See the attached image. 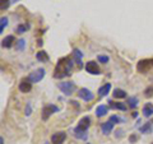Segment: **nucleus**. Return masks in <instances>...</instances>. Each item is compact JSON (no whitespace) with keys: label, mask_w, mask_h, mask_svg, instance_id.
<instances>
[{"label":"nucleus","mask_w":153,"mask_h":144,"mask_svg":"<svg viewBox=\"0 0 153 144\" xmlns=\"http://www.w3.org/2000/svg\"><path fill=\"white\" fill-rule=\"evenodd\" d=\"M9 4H10V0H1V1H0V9H1V10L8 9Z\"/></svg>","instance_id":"obj_26"},{"label":"nucleus","mask_w":153,"mask_h":144,"mask_svg":"<svg viewBox=\"0 0 153 144\" xmlns=\"http://www.w3.org/2000/svg\"><path fill=\"white\" fill-rule=\"evenodd\" d=\"M87 144H91V143H87Z\"/></svg>","instance_id":"obj_34"},{"label":"nucleus","mask_w":153,"mask_h":144,"mask_svg":"<svg viewBox=\"0 0 153 144\" xmlns=\"http://www.w3.org/2000/svg\"><path fill=\"white\" fill-rule=\"evenodd\" d=\"M114 97L115 98H125L126 97V92L124 89H119V88H116L114 91Z\"/></svg>","instance_id":"obj_18"},{"label":"nucleus","mask_w":153,"mask_h":144,"mask_svg":"<svg viewBox=\"0 0 153 144\" xmlns=\"http://www.w3.org/2000/svg\"><path fill=\"white\" fill-rule=\"evenodd\" d=\"M57 87H59V89H60L65 96L73 94L74 91H75V84L73 83V82H63V83H59V84H57Z\"/></svg>","instance_id":"obj_2"},{"label":"nucleus","mask_w":153,"mask_h":144,"mask_svg":"<svg viewBox=\"0 0 153 144\" xmlns=\"http://www.w3.org/2000/svg\"><path fill=\"white\" fill-rule=\"evenodd\" d=\"M8 26V18L7 17H1L0 19V33L4 32V28Z\"/></svg>","instance_id":"obj_23"},{"label":"nucleus","mask_w":153,"mask_h":144,"mask_svg":"<svg viewBox=\"0 0 153 144\" xmlns=\"http://www.w3.org/2000/svg\"><path fill=\"white\" fill-rule=\"evenodd\" d=\"M97 60L100 61V63H102V64H106V63H108L110 57L108 56H105V55H98L97 56Z\"/></svg>","instance_id":"obj_25"},{"label":"nucleus","mask_w":153,"mask_h":144,"mask_svg":"<svg viewBox=\"0 0 153 144\" xmlns=\"http://www.w3.org/2000/svg\"><path fill=\"white\" fill-rule=\"evenodd\" d=\"M57 111H59V107H56L55 105H51V103L46 105V106L42 108V120H44V121H46V120L49 119L52 114H55V112H57Z\"/></svg>","instance_id":"obj_4"},{"label":"nucleus","mask_w":153,"mask_h":144,"mask_svg":"<svg viewBox=\"0 0 153 144\" xmlns=\"http://www.w3.org/2000/svg\"><path fill=\"white\" fill-rule=\"evenodd\" d=\"M91 125V119L88 116H84L79 120V122H78V125H76V128L80 129V130H84V131H87V129L89 128Z\"/></svg>","instance_id":"obj_10"},{"label":"nucleus","mask_w":153,"mask_h":144,"mask_svg":"<svg viewBox=\"0 0 153 144\" xmlns=\"http://www.w3.org/2000/svg\"><path fill=\"white\" fill-rule=\"evenodd\" d=\"M66 139V134L64 131H57L51 137V143L52 144H63Z\"/></svg>","instance_id":"obj_9"},{"label":"nucleus","mask_w":153,"mask_h":144,"mask_svg":"<svg viewBox=\"0 0 153 144\" xmlns=\"http://www.w3.org/2000/svg\"><path fill=\"white\" fill-rule=\"evenodd\" d=\"M135 140H137V137H135V135H131V137H130V142H131V143H134Z\"/></svg>","instance_id":"obj_31"},{"label":"nucleus","mask_w":153,"mask_h":144,"mask_svg":"<svg viewBox=\"0 0 153 144\" xmlns=\"http://www.w3.org/2000/svg\"><path fill=\"white\" fill-rule=\"evenodd\" d=\"M0 144H4V138H0Z\"/></svg>","instance_id":"obj_32"},{"label":"nucleus","mask_w":153,"mask_h":144,"mask_svg":"<svg viewBox=\"0 0 153 144\" xmlns=\"http://www.w3.org/2000/svg\"><path fill=\"white\" fill-rule=\"evenodd\" d=\"M110 103H111V107L112 108L120 110V111H125V110H126V105H124L121 102H112V101H110Z\"/></svg>","instance_id":"obj_17"},{"label":"nucleus","mask_w":153,"mask_h":144,"mask_svg":"<svg viewBox=\"0 0 153 144\" xmlns=\"http://www.w3.org/2000/svg\"><path fill=\"white\" fill-rule=\"evenodd\" d=\"M106 114H107V107L105 106V105H101V106H98L97 108H96V115H97L98 117H102Z\"/></svg>","instance_id":"obj_16"},{"label":"nucleus","mask_w":153,"mask_h":144,"mask_svg":"<svg viewBox=\"0 0 153 144\" xmlns=\"http://www.w3.org/2000/svg\"><path fill=\"white\" fill-rule=\"evenodd\" d=\"M144 96H146V97H153V85L148 87V88L144 91Z\"/></svg>","instance_id":"obj_27"},{"label":"nucleus","mask_w":153,"mask_h":144,"mask_svg":"<svg viewBox=\"0 0 153 144\" xmlns=\"http://www.w3.org/2000/svg\"><path fill=\"white\" fill-rule=\"evenodd\" d=\"M31 112H32V108H31V103L28 102V103H27V107H26V116H30V115H31Z\"/></svg>","instance_id":"obj_28"},{"label":"nucleus","mask_w":153,"mask_h":144,"mask_svg":"<svg viewBox=\"0 0 153 144\" xmlns=\"http://www.w3.org/2000/svg\"><path fill=\"white\" fill-rule=\"evenodd\" d=\"M74 137H75V138H78V139H82V140H85L88 135H87V131L80 130V129L75 128V129H74Z\"/></svg>","instance_id":"obj_15"},{"label":"nucleus","mask_w":153,"mask_h":144,"mask_svg":"<svg viewBox=\"0 0 153 144\" xmlns=\"http://www.w3.org/2000/svg\"><path fill=\"white\" fill-rule=\"evenodd\" d=\"M44 76H45V69L44 68H40V69L35 70L33 73H31L28 78H30V80L32 82V83H38V82L42 80Z\"/></svg>","instance_id":"obj_5"},{"label":"nucleus","mask_w":153,"mask_h":144,"mask_svg":"<svg viewBox=\"0 0 153 144\" xmlns=\"http://www.w3.org/2000/svg\"><path fill=\"white\" fill-rule=\"evenodd\" d=\"M153 68V60L152 59H143V60H140L139 63L137 64V70L139 71V73H142V74H144V73H147L148 70H151Z\"/></svg>","instance_id":"obj_3"},{"label":"nucleus","mask_w":153,"mask_h":144,"mask_svg":"<svg viewBox=\"0 0 153 144\" xmlns=\"http://www.w3.org/2000/svg\"><path fill=\"white\" fill-rule=\"evenodd\" d=\"M142 114L144 115L146 117H151L152 115H153V105L152 103H146L144 106H143Z\"/></svg>","instance_id":"obj_11"},{"label":"nucleus","mask_w":153,"mask_h":144,"mask_svg":"<svg viewBox=\"0 0 153 144\" xmlns=\"http://www.w3.org/2000/svg\"><path fill=\"white\" fill-rule=\"evenodd\" d=\"M110 89H111V83L103 84L102 87H100V89H98V94L101 96V97H103V96H107V93L110 92Z\"/></svg>","instance_id":"obj_14"},{"label":"nucleus","mask_w":153,"mask_h":144,"mask_svg":"<svg viewBox=\"0 0 153 144\" xmlns=\"http://www.w3.org/2000/svg\"><path fill=\"white\" fill-rule=\"evenodd\" d=\"M110 121H111V122H120L121 121V119L120 117H119V116H111V117H110Z\"/></svg>","instance_id":"obj_29"},{"label":"nucleus","mask_w":153,"mask_h":144,"mask_svg":"<svg viewBox=\"0 0 153 144\" xmlns=\"http://www.w3.org/2000/svg\"><path fill=\"white\" fill-rule=\"evenodd\" d=\"M73 54H74L75 57H78V59H82V56H83V55H82V52H80L79 50H76V49L73 51Z\"/></svg>","instance_id":"obj_30"},{"label":"nucleus","mask_w":153,"mask_h":144,"mask_svg":"<svg viewBox=\"0 0 153 144\" xmlns=\"http://www.w3.org/2000/svg\"><path fill=\"white\" fill-rule=\"evenodd\" d=\"M138 98L137 97H129L128 98V106L130 107V108H135L137 106H138Z\"/></svg>","instance_id":"obj_21"},{"label":"nucleus","mask_w":153,"mask_h":144,"mask_svg":"<svg viewBox=\"0 0 153 144\" xmlns=\"http://www.w3.org/2000/svg\"><path fill=\"white\" fill-rule=\"evenodd\" d=\"M112 129H114V122H111V121L103 122L102 125H101V130H102V133L105 134V135H107V134L111 133Z\"/></svg>","instance_id":"obj_12"},{"label":"nucleus","mask_w":153,"mask_h":144,"mask_svg":"<svg viewBox=\"0 0 153 144\" xmlns=\"http://www.w3.org/2000/svg\"><path fill=\"white\" fill-rule=\"evenodd\" d=\"M28 28H30V26L28 24H19L17 27V33H19V35H22V33H25Z\"/></svg>","instance_id":"obj_24"},{"label":"nucleus","mask_w":153,"mask_h":144,"mask_svg":"<svg viewBox=\"0 0 153 144\" xmlns=\"http://www.w3.org/2000/svg\"><path fill=\"white\" fill-rule=\"evenodd\" d=\"M25 46H26V41L23 40V38H21V40H18V41H17V44H16V50H18V51H23Z\"/></svg>","instance_id":"obj_22"},{"label":"nucleus","mask_w":153,"mask_h":144,"mask_svg":"<svg viewBox=\"0 0 153 144\" xmlns=\"http://www.w3.org/2000/svg\"><path fill=\"white\" fill-rule=\"evenodd\" d=\"M13 42H16L14 41V37L10 35V36H7L4 40L1 41V46L3 47H7V49H9V47H12L13 46Z\"/></svg>","instance_id":"obj_13"},{"label":"nucleus","mask_w":153,"mask_h":144,"mask_svg":"<svg viewBox=\"0 0 153 144\" xmlns=\"http://www.w3.org/2000/svg\"><path fill=\"white\" fill-rule=\"evenodd\" d=\"M85 70H87V73L93 74V75L100 74V68H98V65L96 61H87V64H85Z\"/></svg>","instance_id":"obj_8"},{"label":"nucleus","mask_w":153,"mask_h":144,"mask_svg":"<svg viewBox=\"0 0 153 144\" xmlns=\"http://www.w3.org/2000/svg\"><path fill=\"white\" fill-rule=\"evenodd\" d=\"M14 1H17V0H10V3H14Z\"/></svg>","instance_id":"obj_33"},{"label":"nucleus","mask_w":153,"mask_h":144,"mask_svg":"<svg viewBox=\"0 0 153 144\" xmlns=\"http://www.w3.org/2000/svg\"><path fill=\"white\" fill-rule=\"evenodd\" d=\"M78 96H79V97L82 98L83 101H85V102H89V101H92V99L94 98L93 93L91 92L89 89H87V88H80V89L78 91Z\"/></svg>","instance_id":"obj_6"},{"label":"nucleus","mask_w":153,"mask_h":144,"mask_svg":"<svg viewBox=\"0 0 153 144\" xmlns=\"http://www.w3.org/2000/svg\"><path fill=\"white\" fill-rule=\"evenodd\" d=\"M152 124H153V121H152Z\"/></svg>","instance_id":"obj_35"},{"label":"nucleus","mask_w":153,"mask_h":144,"mask_svg":"<svg viewBox=\"0 0 153 144\" xmlns=\"http://www.w3.org/2000/svg\"><path fill=\"white\" fill-rule=\"evenodd\" d=\"M36 59L38 61H47L49 60V55L46 54V51H40V52H37Z\"/></svg>","instance_id":"obj_20"},{"label":"nucleus","mask_w":153,"mask_h":144,"mask_svg":"<svg viewBox=\"0 0 153 144\" xmlns=\"http://www.w3.org/2000/svg\"><path fill=\"white\" fill-rule=\"evenodd\" d=\"M139 130H140L142 134H149V133H152V122L144 124V125H143Z\"/></svg>","instance_id":"obj_19"},{"label":"nucleus","mask_w":153,"mask_h":144,"mask_svg":"<svg viewBox=\"0 0 153 144\" xmlns=\"http://www.w3.org/2000/svg\"><path fill=\"white\" fill-rule=\"evenodd\" d=\"M74 61L70 59V57H64V59H60L59 63H57L55 71H54V76L55 78H64L66 75H70L71 68H73Z\"/></svg>","instance_id":"obj_1"},{"label":"nucleus","mask_w":153,"mask_h":144,"mask_svg":"<svg viewBox=\"0 0 153 144\" xmlns=\"http://www.w3.org/2000/svg\"><path fill=\"white\" fill-rule=\"evenodd\" d=\"M19 91H21L22 93H28L32 89V82L30 80V78H25L21 80V83H19Z\"/></svg>","instance_id":"obj_7"}]
</instances>
